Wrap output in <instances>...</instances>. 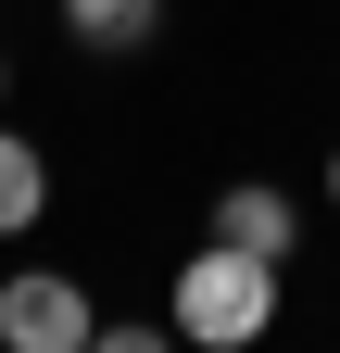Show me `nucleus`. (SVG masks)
Here are the masks:
<instances>
[{
	"instance_id": "1",
	"label": "nucleus",
	"mask_w": 340,
	"mask_h": 353,
	"mask_svg": "<svg viewBox=\"0 0 340 353\" xmlns=\"http://www.w3.org/2000/svg\"><path fill=\"white\" fill-rule=\"evenodd\" d=\"M164 328H177L189 353H252V341L277 328V265L202 240V252L177 265V290H164Z\"/></svg>"
},
{
	"instance_id": "2",
	"label": "nucleus",
	"mask_w": 340,
	"mask_h": 353,
	"mask_svg": "<svg viewBox=\"0 0 340 353\" xmlns=\"http://www.w3.org/2000/svg\"><path fill=\"white\" fill-rule=\"evenodd\" d=\"M101 303L63 278V265H25V278H0V353H89Z\"/></svg>"
},
{
	"instance_id": "3",
	"label": "nucleus",
	"mask_w": 340,
	"mask_h": 353,
	"mask_svg": "<svg viewBox=\"0 0 340 353\" xmlns=\"http://www.w3.org/2000/svg\"><path fill=\"white\" fill-rule=\"evenodd\" d=\"M215 240H227V252L290 265V240H303V202H290V190H265V176H240V190H215Z\"/></svg>"
},
{
	"instance_id": "4",
	"label": "nucleus",
	"mask_w": 340,
	"mask_h": 353,
	"mask_svg": "<svg viewBox=\"0 0 340 353\" xmlns=\"http://www.w3.org/2000/svg\"><path fill=\"white\" fill-rule=\"evenodd\" d=\"M151 26H164V0H63V38L89 63H126V51H151Z\"/></svg>"
},
{
	"instance_id": "5",
	"label": "nucleus",
	"mask_w": 340,
	"mask_h": 353,
	"mask_svg": "<svg viewBox=\"0 0 340 353\" xmlns=\"http://www.w3.org/2000/svg\"><path fill=\"white\" fill-rule=\"evenodd\" d=\"M38 214H51V164H38L25 126H0V240H25Z\"/></svg>"
},
{
	"instance_id": "6",
	"label": "nucleus",
	"mask_w": 340,
	"mask_h": 353,
	"mask_svg": "<svg viewBox=\"0 0 340 353\" xmlns=\"http://www.w3.org/2000/svg\"><path fill=\"white\" fill-rule=\"evenodd\" d=\"M89 353H189V341L164 328V316H151V328H89Z\"/></svg>"
},
{
	"instance_id": "7",
	"label": "nucleus",
	"mask_w": 340,
	"mask_h": 353,
	"mask_svg": "<svg viewBox=\"0 0 340 353\" xmlns=\"http://www.w3.org/2000/svg\"><path fill=\"white\" fill-rule=\"evenodd\" d=\"M0 126H13V51H0Z\"/></svg>"
},
{
	"instance_id": "8",
	"label": "nucleus",
	"mask_w": 340,
	"mask_h": 353,
	"mask_svg": "<svg viewBox=\"0 0 340 353\" xmlns=\"http://www.w3.org/2000/svg\"><path fill=\"white\" fill-rule=\"evenodd\" d=\"M328 202H340V152H328Z\"/></svg>"
}]
</instances>
